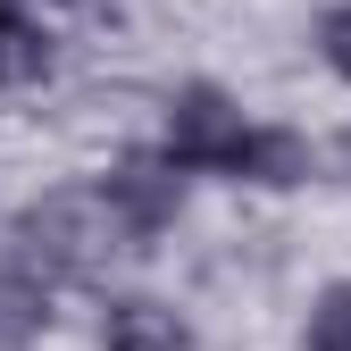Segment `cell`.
<instances>
[{
	"instance_id": "6da1fadb",
	"label": "cell",
	"mask_w": 351,
	"mask_h": 351,
	"mask_svg": "<svg viewBox=\"0 0 351 351\" xmlns=\"http://www.w3.org/2000/svg\"><path fill=\"white\" fill-rule=\"evenodd\" d=\"M167 159L184 176H251V184H301L310 151L276 125H251L217 84H184L167 109Z\"/></svg>"
},
{
	"instance_id": "7a4b0ae2",
	"label": "cell",
	"mask_w": 351,
	"mask_h": 351,
	"mask_svg": "<svg viewBox=\"0 0 351 351\" xmlns=\"http://www.w3.org/2000/svg\"><path fill=\"white\" fill-rule=\"evenodd\" d=\"M117 217L101 193H51V201H34L17 217V251H25V268L34 276H67V285H93L109 268V251H117Z\"/></svg>"
},
{
	"instance_id": "3957f363",
	"label": "cell",
	"mask_w": 351,
	"mask_h": 351,
	"mask_svg": "<svg viewBox=\"0 0 351 351\" xmlns=\"http://www.w3.org/2000/svg\"><path fill=\"white\" fill-rule=\"evenodd\" d=\"M101 201H109V217H117V234H125V243H151V234L176 226L184 176H176V159H167V167H159V159H125L109 184H101Z\"/></svg>"
},
{
	"instance_id": "277c9868",
	"label": "cell",
	"mask_w": 351,
	"mask_h": 351,
	"mask_svg": "<svg viewBox=\"0 0 351 351\" xmlns=\"http://www.w3.org/2000/svg\"><path fill=\"white\" fill-rule=\"evenodd\" d=\"M101 351H184V318L159 310V301H109Z\"/></svg>"
},
{
	"instance_id": "5b68a950",
	"label": "cell",
	"mask_w": 351,
	"mask_h": 351,
	"mask_svg": "<svg viewBox=\"0 0 351 351\" xmlns=\"http://www.w3.org/2000/svg\"><path fill=\"white\" fill-rule=\"evenodd\" d=\"M51 318V293H42L34 268H0V351H25Z\"/></svg>"
},
{
	"instance_id": "8992f818",
	"label": "cell",
	"mask_w": 351,
	"mask_h": 351,
	"mask_svg": "<svg viewBox=\"0 0 351 351\" xmlns=\"http://www.w3.org/2000/svg\"><path fill=\"white\" fill-rule=\"evenodd\" d=\"M42 67H51V42H42L17 9H0V84H34Z\"/></svg>"
},
{
	"instance_id": "52a82bcc",
	"label": "cell",
	"mask_w": 351,
	"mask_h": 351,
	"mask_svg": "<svg viewBox=\"0 0 351 351\" xmlns=\"http://www.w3.org/2000/svg\"><path fill=\"white\" fill-rule=\"evenodd\" d=\"M310 351H351V285L318 293V318H310Z\"/></svg>"
},
{
	"instance_id": "ba28073f",
	"label": "cell",
	"mask_w": 351,
	"mask_h": 351,
	"mask_svg": "<svg viewBox=\"0 0 351 351\" xmlns=\"http://www.w3.org/2000/svg\"><path fill=\"white\" fill-rule=\"evenodd\" d=\"M318 51L335 59V75H351V9H326V25H318Z\"/></svg>"
},
{
	"instance_id": "9c48e42d",
	"label": "cell",
	"mask_w": 351,
	"mask_h": 351,
	"mask_svg": "<svg viewBox=\"0 0 351 351\" xmlns=\"http://www.w3.org/2000/svg\"><path fill=\"white\" fill-rule=\"evenodd\" d=\"M343 176H351V134H343Z\"/></svg>"
},
{
	"instance_id": "30bf717a",
	"label": "cell",
	"mask_w": 351,
	"mask_h": 351,
	"mask_svg": "<svg viewBox=\"0 0 351 351\" xmlns=\"http://www.w3.org/2000/svg\"><path fill=\"white\" fill-rule=\"evenodd\" d=\"M75 9H93V0H75Z\"/></svg>"
}]
</instances>
